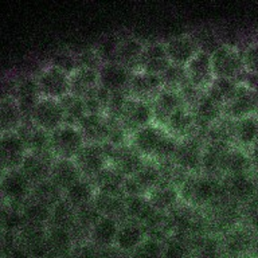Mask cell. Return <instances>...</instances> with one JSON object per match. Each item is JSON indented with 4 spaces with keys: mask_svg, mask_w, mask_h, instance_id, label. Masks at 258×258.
Masks as SVG:
<instances>
[{
    "mask_svg": "<svg viewBox=\"0 0 258 258\" xmlns=\"http://www.w3.org/2000/svg\"><path fill=\"white\" fill-rule=\"evenodd\" d=\"M211 66L214 76L218 78L238 81L243 74L241 48L229 43H222L211 54Z\"/></svg>",
    "mask_w": 258,
    "mask_h": 258,
    "instance_id": "cell-1",
    "label": "cell"
},
{
    "mask_svg": "<svg viewBox=\"0 0 258 258\" xmlns=\"http://www.w3.org/2000/svg\"><path fill=\"white\" fill-rule=\"evenodd\" d=\"M223 191H226L225 187L210 176H187L180 188L181 197L191 205H205Z\"/></svg>",
    "mask_w": 258,
    "mask_h": 258,
    "instance_id": "cell-2",
    "label": "cell"
},
{
    "mask_svg": "<svg viewBox=\"0 0 258 258\" xmlns=\"http://www.w3.org/2000/svg\"><path fill=\"white\" fill-rule=\"evenodd\" d=\"M86 144L78 126L63 124L51 133V151L55 159L73 160Z\"/></svg>",
    "mask_w": 258,
    "mask_h": 258,
    "instance_id": "cell-3",
    "label": "cell"
},
{
    "mask_svg": "<svg viewBox=\"0 0 258 258\" xmlns=\"http://www.w3.org/2000/svg\"><path fill=\"white\" fill-rule=\"evenodd\" d=\"M31 189L32 184L19 168L7 169L3 177L0 179V191L4 202L18 206L20 209L24 202L30 198Z\"/></svg>",
    "mask_w": 258,
    "mask_h": 258,
    "instance_id": "cell-4",
    "label": "cell"
},
{
    "mask_svg": "<svg viewBox=\"0 0 258 258\" xmlns=\"http://www.w3.org/2000/svg\"><path fill=\"white\" fill-rule=\"evenodd\" d=\"M223 114L226 118L231 121L258 116V93L250 90L245 85L238 82L234 96L223 108Z\"/></svg>",
    "mask_w": 258,
    "mask_h": 258,
    "instance_id": "cell-5",
    "label": "cell"
},
{
    "mask_svg": "<svg viewBox=\"0 0 258 258\" xmlns=\"http://www.w3.org/2000/svg\"><path fill=\"white\" fill-rule=\"evenodd\" d=\"M82 177L94 179L104 168L108 167V156L104 144L86 143L74 159Z\"/></svg>",
    "mask_w": 258,
    "mask_h": 258,
    "instance_id": "cell-6",
    "label": "cell"
},
{
    "mask_svg": "<svg viewBox=\"0 0 258 258\" xmlns=\"http://www.w3.org/2000/svg\"><path fill=\"white\" fill-rule=\"evenodd\" d=\"M36 81L43 98L59 101L70 94V76L51 64L42 69V72L36 77Z\"/></svg>",
    "mask_w": 258,
    "mask_h": 258,
    "instance_id": "cell-7",
    "label": "cell"
},
{
    "mask_svg": "<svg viewBox=\"0 0 258 258\" xmlns=\"http://www.w3.org/2000/svg\"><path fill=\"white\" fill-rule=\"evenodd\" d=\"M30 121L38 128L52 133L64 124L63 108L58 100L42 97L32 110Z\"/></svg>",
    "mask_w": 258,
    "mask_h": 258,
    "instance_id": "cell-8",
    "label": "cell"
},
{
    "mask_svg": "<svg viewBox=\"0 0 258 258\" xmlns=\"http://www.w3.org/2000/svg\"><path fill=\"white\" fill-rule=\"evenodd\" d=\"M161 183V169L157 168L153 164H145L141 167L132 176L125 177L124 181V194L128 195H136V197H144L155 189Z\"/></svg>",
    "mask_w": 258,
    "mask_h": 258,
    "instance_id": "cell-9",
    "label": "cell"
},
{
    "mask_svg": "<svg viewBox=\"0 0 258 258\" xmlns=\"http://www.w3.org/2000/svg\"><path fill=\"white\" fill-rule=\"evenodd\" d=\"M152 121L153 114L151 104L129 97L118 122L125 129V132L133 135L141 128L152 124Z\"/></svg>",
    "mask_w": 258,
    "mask_h": 258,
    "instance_id": "cell-10",
    "label": "cell"
},
{
    "mask_svg": "<svg viewBox=\"0 0 258 258\" xmlns=\"http://www.w3.org/2000/svg\"><path fill=\"white\" fill-rule=\"evenodd\" d=\"M16 132L23 140L27 152L55 157L51 151V133L35 126L30 120H24Z\"/></svg>",
    "mask_w": 258,
    "mask_h": 258,
    "instance_id": "cell-11",
    "label": "cell"
},
{
    "mask_svg": "<svg viewBox=\"0 0 258 258\" xmlns=\"http://www.w3.org/2000/svg\"><path fill=\"white\" fill-rule=\"evenodd\" d=\"M205 145L195 136L187 137L179 141L176 152L173 155L172 161L176 167L184 171H199L202 169V157H203Z\"/></svg>",
    "mask_w": 258,
    "mask_h": 258,
    "instance_id": "cell-12",
    "label": "cell"
},
{
    "mask_svg": "<svg viewBox=\"0 0 258 258\" xmlns=\"http://www.w3.org/2000/svg\"><path fill=\"white\" fill-rule=\"evenodd\" d=\"M133 72L117 62L102 63L98 70V84L108 92H126Z\"/></svg>",
    "mask_w": 258,
    "mask_h": 258,
    "instance_id": "cell-13",
    "label": "cell"
},
{
    "mask_svg": "<svg viewBox=\"0 0 258 258\" xmlns=\"http://www.w3.org/2000/svg\"><path fill=\"white\" fill-rule=\"evenodd\" d=\"M184 70L189 84L202 92H206L215 78L211 66V56L207 52H198L187 63Z\"/></svg>",
    "mask_w": 258,
    "mask_h": 258,
    "instance_id": "cell-14",
    "label": "cell"
},
{
    "mask_svg": "<svg viewBox=\"0 0 258 258\" xmlns=\"http://www.w3.org/2000/svg\"><path fill=\"white\" fill-rule=\"evenodd\" d=\"M27 149L18 132H7L0 135V161L6 169L20 168Z\"/></svg>",
    "mask_w": 258,
    "mask_h": 258,
    "instance_id": "cell-15",
    "label": "cell"
},
{
    "mask_svg": "<svg viewBox=\"0 0 258 258\" xmlns=\"http://www.w3.org/2000/svg\"><path fill=\"white\" fill-rule=\"evenodd\" d=\"M14 98L19 106L20 112L23 114L24 120H30L32 110L35 109L36 104L42 98L36 77L24 76L19 78Z\"/></svg>",
    "mask_w": 258,
    "mask_h": 258,
    "instance_id": "cell-16",
    "label": "cell"
},
{
    "mask_svg": "<svg viewBox=\"0 0 258 258\" xmlns=\"http://www.w3.org/2000/svg\"><path fill=\"white\" fill-rule=\"evenodd\" d=\"M161 89H163L161 77L153 76L149 73L136 72L133 73L126 92L132 98L149 102V100H153L159 94Z\"/></svg>",
    "mask_w": 258,
    "mask_h": 258,
    "instance_id": "cell-17",
    "label": "cell"
},
{
    "mask_svg": "<svg viewBox=\"0 0 258 258\" xmlns=\"http://www.w3.org/2000/svg\"><path fill=\"white\" fill-rule=\"evenodd\" d=\"M171 64L172 63L169 62L167 51H165V44L151 43L145 46L141 52L137 72L149 73L153 76L161 77Z\"/></svg>",
    "mask_w": 258,
    "mask_h": 258,
    "instance_id": "cell-18",
    "label": "cell"
},
{
    "mask_svg": "<svg viewBox=\"0 0 258 258\" xmlns=\"http://www.w3.org/2000/svg\"><path fill=\"white\" fill-rule=\"evenodd\" d=\"M151 106H152L153 121L156 122V125L164 128L169 117L172 116L177 109L184 106V102L177 92L161 89L159 94L152 100Z\"/></svg>",
    "mask_w": 258,
    "mask_h": 258,
    "instance_id": "cell-19",
    "label": "cell"
},
{
    "mask_svg": "<svg viewBox=\"0 0 258 258\" xmlns=\"http://www.w3.org/2000/svg\"><path fill=\"white\" fill-rule=\"evenodd\" d=\"M165 51L171 63L185 68L189 60L199 52V48L194 38L181 35L171 38L165 43Z\"/></svg>",
    "mask_w": 258,
    "mask_h": 258,
    "instance_id": "cell-20",
    "label": "cell"
},
{
    "mask_svg": "<svg viewBox=\"0 0 258 258\" xmlns=\"http://www.w3.org/2000/svg\"><path fill=\"white\" fill-rule=\"evenodd\" d=\"M54 160L55 157L52 156H43V155L27 152L19 169L26 175L30 183L35 185L40 181L47 180L50 177V171H51Z\"/></svg>",
    "mask_w": 258,
    "mask_h": 258,
    "instance_id": "cell-21",
    "label": "cell"
},
{
    "mask_svg": "<svg viewBox=\"0 0 258 258\" xmlns=\"http://www.w3.org/2000/svg\"><path fill=\"white\" fill-rule=\"evenodd\" d=\"M77 126L84 135L86 143L104 144L108 140L110 120L102 114H86Z\"/></svg>",
    "mask_w": 258,
    "mask_h": 258,
    "instance_id": "cell-22",
    "label": "cell"
},
{
    "mask_svg": "<svg viewBox=\"0 0 258 258\" xmlns=\"http://www.w3.org/2000/svg\"><path fill=\"white\" fill-rule=\"evenodd\" d=\"M50 180L64 192L69 187H72L74 183L82 179L80 169L76 165L74 160L69 159H55L51 165L50 171Z\"/></svg>",
    "mask_w": 258,
    "mask_h": 258,
    "instance_id": "cell-23",
    "label": "cell"
},
{
    "mask_svg": "<svg viewBox=\"0 0 258 258\" xmlns=\"http://www.w3.org/2000/svg\"><path fill=\"white\" fill-rule=\"evenodd\" d=\"M164 129L173 136L175 139H187L194 136V133L198 129L195 117L192 110L187 106H181L169 117L168 122L165 124Z\"/></svg>",
    "mask_w": 258,
    "mask_h": 258,
    "instance_id": "cell-24",
    "label": "cell"
},
{
    "mask_svg": "<svg viewBox=\"0 0 258 258\" xmlns=\"http://www.w3.org/2000/svg\"><path fill=\"white\" fill-rule=\"evenodd\" d=\"M195 122L199 128H210L217 121H219L223 116V106L218 104L217 101H214L211 97H209L206 93L202 94L199 101L192 109Z\"/></svg>",
    "mask_w": 258,
    "mask_h": 258,
    "instance_id": "cell-25",
    "label": "cell"
},
{
    "mask_svg": "<svg viewBox=\"0 0 258 258\" xmlns=\"http://www.w3.org/2000/svg\"><path fill=\"white\" fill-rule=\"evenodd\" d=\"M120 229V222L110 217H101L90 231L92 243L97 247H108L116 243L117 233Z\"/></svg>",
    "mask_w": 258,
    "mask_h": 258,
    "instance_id": "cell-26",
    "label": "cell"
},
{
    "mask_svg": "<svg viewBox=\"0 0 258 258\" xmlns=\"http://www.w3.org/2000/svg\"><path fill=\"white\" fill-rule=\"evenodd\" d=\"M145 230L144 227L133 221H126L120 223V229L117 233L116 245L118 249L129 251V250H136L139 246L144 242Z\"/></svg>",
    "mask_w": 258,
    "mask_h": 258,
    "instance_id": "cell-27",
    "label": "cell"
},
{
    "mask_svg": "<svg viewBox=\"0 0 258 258\" xmlns=\"http://www.w3.org/2000/svg\"><path fill=\"white\" fill-rule=\"evenodd\" d=\"M96 194L97 189L93 184V181H90L86 177H82L64 191L63 198L74 209L78 210L84 206L93 203Z\"/></svg>",
    "mask_w": 258,
    "mask_h": 258,
    "instance_id": "cell-28",
    "label": "cell"
},
{
    "mask_svg": "<svg viewBox=\"0 0 258 258\" xmlns=\"http://www.w3.org/2000/svg\"><path fill=\"white\" fill-rule=\"evenodd\" d=\"M98 72L92 69L78 68L70 76V94L85 98L98 86Z\"/></svg>",
    "mask_w": 258,
    "mask_h": 258,
    "instance_id": "cell-29",
    "label": "cell"
},
{
    "mask_svg": "<svg viewBox=\"0 0 258 258\" xmlns=\"http://www.w3.org/2000/svg\"><path fill=\"white\" fill-rule=\"evenodd\" d=\"M225 189L235 201L245 202L250 201L257 194V184L247 173H239L227 176Z\"/></svg>",
    "mask_w": 258,
    "mask_h": 258,
    "instance_id": "cell-30",
    "label": "cell"
},
{
    "mask_svg": "<svg viewBox=\"0 0 258 258\" xmlns=\"http://www.w3.org/2000/svg\"><path fill=\"white\" fill-rule=\"evenodd\" d=\"M233 140L241 147L251 148L258 141V118L257 116L245 117L233 121Z\"/></svg>",
    "mask_w": 258,
    "mask_h": 258,
    "instance_id": "cell-31",
    "label": "cell"
},
{
    "mask_svg": "<svg viewBox=\"0 0 258 258\" xmlns=\"http://www.w3.org/2000/svg\"><path fill=\"white\" fill-rule=\"evenodd\" d=\"M124 175L112 165H108L93 179V184L96 187L97 192L124 194Z\"/></svg>",
    "mask_w": 258,
    "mask_h": 258,
    "instance_id": "cell-32",
    "label": "cell"
},
{
    "mask_svg": "<svg viewBox=\"0 0 258 258\" xmlns=\"http://www.w3.org/2000/svg\"><path fill=\"white\" fill-rule=\"evenodd\" d=\"M24 121L15 98L0 100V135L16 132Z\"/></svg>",
    "mask_w": 258,
    "mask_h": 258,
    "instance_id": "cell-33",
    "label": "cell"
},
{
    "mask_svg": "<svg viewBox=\"0 0 258 258\" xmlns=\"http://www.w3.org/2000/svg\"><path fill=\"white\" fill-rule=\"evenodd\" d=\"M144 50V46L140 40L135 38H125L121 39L116 51V59L114 62L126 66L132 70L135 66L139 69V60H140L141 52Z\"/></svg>",
    "mask_w": 258,
    "mask_h": 258,
    "instance_id": "cell-34",
    "label": "cell"
},
{
    "mask_svg": "<svg viewBox=\"0 0 258 258\" xmlns=\"http://www.w3.org/2000/svg\"><path fill=\"white\" fill-rule=\"evenodd\" d=\"M250 165H251V159L247 153L243 152L242 149L229 148L222 157L221 172L227 173V176L247 173Z\"/></svg>",
    "mask_w": 258,
    "mask_h": 258,
    "instance_id": "cell-35",
    "label": "cell"
},
{
    "mask_svg": "<svg viewBox=\"0 0 258 258\" xmlns=\"http://www.w3.org/2000/svg\"><path fill=\"white\" fill-rule=\"evenodd\" d=\"M77 222V210L66 199H62L51 209L47 227H58L72 231Z\"/></svg>",
    "mask_w": 258,
    "mask_h": 258,
    "instance_id": "cell-36",
    "label": "cell"
},
{
    "mask_svg": "<svg viewBox=\"0 0 258 258\" xmlns=\"http://www.w3.org/2000/svg\"><path fill=\"white\" fill-rule=\"evenodd\" d=\"M148 201L153 209L157 211H167L172 209L179 201V191L172 184H163L161 183L156 188L149 192Z\"/></svg>",
    "mask_w": 258,
    "mask_h": 258,
    "instance_id": "cell-37",
    "label": "cell"
},
{
    "mask_svg": "<svg viewBox=\"0 0 258 258\" xmlns=\"http://www.w3.org/2000/svg\"><path fill=\"white\" fill-rule=\"evenodd\" d=\"M46 241L48 249L55 258L68 255L69 250L73 245L72 233L69 230L58 229V227H47Z\"/></svg>",
    "mask_w": 258,
    "mask_h": 258,
    "instance_id": "cell-38",
    "label": "cell"
},
{
    "mask_svg": "<svg viewBox=\"0 0 258 258\" xmlns=\"http://www.w3.org/2000/svg\"><path fill=\"white\" fill-rule=\"evenodd\" d=\"M30 199L39 202L42 205L48 206L52 209L58 202L63 199V192L50 179H47V180L32 185Z\"/></svg>",
    "mask_w": 258,
    "mask_h": 258,
    "instance_id": "cell-39",
    "label": "cell"
},
{
    "mask_svg": "<svg viewBox=\"0 0 258 258\" xmlns=\"http://www.w3.org/2000/svg\"><path fill=\"white\" fill-rule=\"evenodd\" d=\"M237 86L238 81L227 80V78H218V77H215L213 82H211V85L207 88V90H206L205 93L225 108V105L227 104V102L231 100V97L234 96V93L237 90Z\"/></svg>",
    "mask_w": 258,
    "mask_h": 258,
    "instance_id": "cell-40",
    "label": "cell"
},
{
    "mask_svg": "<svg viewBox=\"0 0 258 258\" xmlns=\"http://www.w3.org/2000/svg\"><path fill=\"white\" fill-rule=\"evenodd\" d=\"M23 225L24 219L20 207L4 202L0 206V230L4 233L16 234Z\"/></svg>",
    "mask_w": 258,
    "mask_h": 258,
    "instance_id": "cell-41",
    "label": "cell"
},
{
    "mask_svg": "<svg viewBox=\"0 0 258 258\" xmlns=\"http://www.w3.org/2000/svg\"><path fill=\"white\" fill-rule=\"evenodd\" d=\"M22 215H23L24 223H32V225L47 226L51 215V207L44 206L36 201H32L28 198L22 206Z\"/></svg>",
    "mask_w": 258,
    "mask_h": 258,
    "instance_id": "cell-42",
    "label": "cell"
},
{
    "mask_svg": "<svg viewBox=\"0 0 258 258\" xmlns=\"http://www.w3.org/2000/svg\"><path fill=\"white\" fill-rule=\"evenodd\" d=\"M59 102L62 105V108H63L64 124L66 125L77 126L78 122L88 114L82 98H78V97L73 96V94H68L62 100H59Z\"/></svg>",
    "mask_w": 258,
    "mask_h": 258,
    "instance_id": "cell-43",
    "label": "cell"
},
{
    "mask_svg": "<svg viewBox=\"0 0 258 258\" xmlns=\"http://www.w3.org/2000/svg\"><path fill=\"white\" fill-rule=\"evenodd\" d=\"M161 82H163V89L179 93L185 85L188 84L184 68L176 66V64H171L165 70L164 74L161 76Z\"/></svg>",
    "mask_w": 258,
    "mask_h": 258,
    "instance_id": "cell-44",
    "label": "cell"
},
{
    "mask_svg": "<svg viewBox=\"0 0 258 258\" xmlns=\"http://www.w3.org/2000/svg\"><path fill=\"white\" fill-rule=\"evenodd\" d=\"M121 38L120 36L114 35H108L102 38L98 42L97 47L94 48L97 52V55L100 56V59L102 60V63H109V62H114L116 59V51L120 43Z\"/></svg>",
    "mask_w": 258,
    "mask_h": 258,
    "instance_id": "cell-45",
    "label": "cell"
},
{
    "mask_svg": "<svg viewBox=\"0 0 258 258\" xmlns=\"http://www.w3.org/2000/svg\"><path fill=\"white\" fill-rule=\"evenodd\" d=\"M50 64L54 68L59 69L60 72L66 73L68 76H72L73 73L78 69V60H77V54L69 51L55 52L52 55Z\"/></svg>",
    "mask_w": 258,
    "mask_h": 258,
    "instance_id": "cell-46",
    "label": "cell"
},
{
    "mask_svg": "<svg viewBox=\"0 0 258 258\" xmlns=\"http://www.w3.org/2000/svg\"><path fill=\"white\" fill-rule=\"evenodd\" d=\"M243 72L258 74V40H253L241 50Z\"/></svg>",
    "mask_w": 258,
    "mask_h": 258,
    "instance_id": "cell-47",
    "label": "cell"
},
{
    "mask_svg": "<svg viewBox=\"0 0 258 258\" xmlns=\"http://www.w3.org/2000/svg\"><path fill=\"white\" fill-rule=\"evenodd\" d=\"M194 40L197 42L199 51L207 52L210 55L222 44L219 42V39H218L217 34L214 31H210L207 28L202 30L201 32H198L195 38H194Z\"/></svg>",
    "mask_w": 258,
    "mask_h": 258,
    "instance_id": "cell-48",
    "label": "cell"
},
{
    "mask_svg": "<svg viewBox=\"0 0 258 258\" xmlns=\"http://www.w3.org/2000/svg\"><path fill=\"white\" fill-rule=\"evenodd\" d=\"M132 258H163V249L155 239H147L133 250Z\"/></svg>",
    "mask_w": 258,
    "mask_h": 258,
    "instance_id": "cell-49",
    "label": "cell"
},
{
    "mask_svg": "<svg viewBox=\"0 0 258 258\" xmlns=\"http://www.w3.org/2000/svg\"><path fill=\"white\" fill-rule=\"evenodd\" d=\"M77 60H78V68L92 69L97 72L102 66V60L97 55L96 50H85V51L77 54Z\"/></svg>",
    "mask_w": 258,
    "mask_h": 258,
    "instance_id": "cell-50",
    "label": "cell"
},
{
    "mask_svg": "<svg viewBox=\"0 0 258 258\" xmlns=\"http://www.w3.org/2000/svg\"><path fill=\"white\" fill-rule=\"evenodd\" d=\"M187 250L188 247L184 242L173 239L165 246V250L163 251V258H184Z\"/></svg>",
    "mask_w": 258,
    "mask_h": 258,
    "instance_id": "cell-51",
    "label": "cell"
},
{
    "mask_svg": "<svg viewBox=\"0 0 258 258\" xmlns=\"http://www.w3.org/2000/svg\"><path fill=\"white\" fill-rule=\"evenodd\" d=\"M16 85H18V80L14 77H2L0 78V100L14 98Z\"/></svg>",
    "mask_w": 258,
    "mask_h": 258,
    "instance_id": "cell-52",
    "label": "cell"
},
{
    "mask_svg": "<svg viewBox=\"0 0 258 258\" xmlns=\"http://www.w3.org/2000/svg\"><path fill=\"white\" fill-rule=\"evenodd\" d=\"M98 254H100V249L94 243H88V245L81 246L80 249L77 250L74 258H98Z\"/></svg>",
    "mask_w": 258,
    "mask_h": 258,
    "instance_id": "cell-53",
    "label": "cell"
},
{
    "mask_svg": "<svg viewBox=\"0 0 258 258\" xmlns=\"http://www.w3.org/2000/svg\"><path fill=\"white\" fill-rule=\"evenodd\" d=\"M98 258H128L126 251L118 249L117 246H108V247H101Z\"/></svg>",
    "mask_w": 258,
    "mask_h": 258,
    "instance_id": "cell-54",
    "label": "cell"
},
{
    "mask_svg": "<svg viewBox=\"0 0 258 258\" xmlns=\"http://www.w3.org/2000/svg\"><path fill=\"white\" fill-rule=\"evenodd\" d=\"M217 242L213 239H206L201 246L202 258H215L217 255Z\"/></svg>",
    "mask_w": 258,
    "mask_h": 258,
    "instance_id": "cell-55",
    "label": "cell"
},
{
    "mask_svg": "<svg viewBox=\"0 0 258 258\" xmlns=\"http://www.w3.org/2000/svg\"><path fill=\"white\" fill-rule=\"evenodd\" d=\"M238 82L242 85H245L246 88H249L250 90L258 93V74L243 73L241 76V78L238 80Z\"/></svg>",
    "mask_w": 258,
    "mask_h": 258,
    "instance_id": "cell-56",
    "label": "cell"
},
{
    "mask_svg": "<svg viewBox=\"0 0 258 258\" xmlns=\"http://www.w3.org/2000/svg\"><path fill=\"white\" fill-rule=\"evenodd\" d=\"M6 258H31L30 257V253H28V250L26 247L20 245L19 242L16 243L14 247H12L10 251L7 253Z\"/></svg>",
    "mask_w": 258,
    "mask_h": 258,
    "instance_id": "cell-57",
    "label": "cell"
},
{
    "mask_svg": "<svg viewBox=\"0 0 258 258\" xmlns=\"http://www.w3.org/2000/svg\"><path fill=\"white\" fill-rule=\"evenodd\" d=\"M251 225L254 226V229L258 230V206L254 209V211L251 213Z\"/></svg>",
    "mask_w": 258,
    "mask_h": 258,
    "instance_id": "cell-58",
    "label": "cell"
},
{
    "mask_svg": "<svg viewBox=\"0 0 258 258\" xmlns=\"http://www.w3.org/2000/svg\"><path fill=\"white\" fill-rule=\"evenodd\" d=\"M6 171H7V169H6V167H4L3 163L0 161V179L3 177V175H4V173H6Z\"/></svg>",
    "mask_w": 258,
    "mask_h": 258,
    "instance_id": "cell-59",
    "label": "cell"
},
{
    "mask_svg": "<svg viewBox=\"0 0 258 258\" xmlns=\"http://www.w3.org/2000/svg\"><path fill=\"white\" fill-rule=\"evenodd\" d=\"M4 203V198H3V195H2V191H0V206L3 205Z\"/></svg>",
    "mask_w": 258,
    "mask_h": 258,
    "instance_id": "cell-60",
    "label": "cell"
},
{
    "mask_svg": "<svg viewBox=\"0 0 258 258\" xmlns=\"http://www.w3.org/2000/svg\"><path fill=\"white\" fill-rule=\"evenodd\" d=\"M59 258H70V257H68V255H64V257H59Z\"/></svg>",
    "mask_w": 258,
    "mask_h": 258,
    "instance_id": "cell-61",
    "label": "cell"
},
{
    "mask_svg": "<svg viewBox=\"0 0 258 258\" xmlns=\"http://www.w3.org/2000/svg\"><path fill=\"white\" fill-rule=\"evenodd\" d=\"M0 233H2V230H0Z\"/></svg>",
    "mask_w": 258,
    "mask_h": 258,
    "instance_id": "cell-62",
    "label": "cell"
},
{
    "mask_svg": "<svg viewBox=\"0 0 258 258\" xmlns=\"http://www.w3.org/2000/svg\"><path fill=\"white\" fill-rule=\"evenodd\" d=\"M257 118H258V116H257Z\"/></svg>",
    "mask_w": 258,
    "mask_h": 258,
    "instance_id": "cell-63",
    "label": "cell"
}]
</instances>
